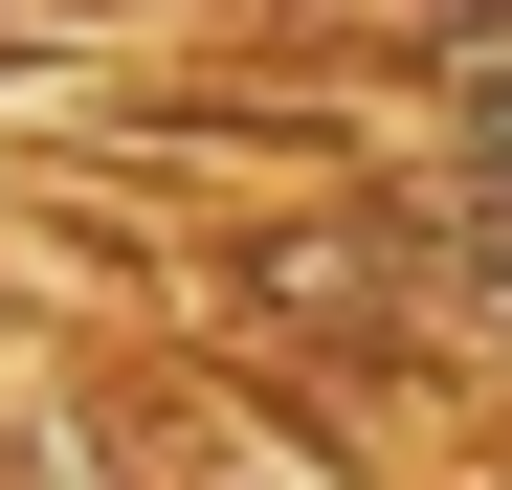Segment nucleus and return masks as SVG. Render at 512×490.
Listing matches in <instances>:
<instances>
[{
	"label": "nucleus",
	"mask_w": 512,
	"mask_h": 490,
	"mask_svg": "<svg viewBox=\"0 0 512 490\" xmlns=\"http://www.w3.org/2000/svg\"><path fill=\"white\" fill-rule=\"evenodd\" d=\"M401 268H423V357H490L512 379V223L490 245H401Z\"/></svg>",
	"instance_id": "nucleus-1"
},
{
	"label": "nucleus",
	"mask_w": 512,
	"mask_h": 490,
	"mask_svg": "<svg viewBox=\"0 0 512 490\" xmlns=\"http://www.w3.org/2000/svg\"><path fill=\"white\" fill-rule=\"evenodd\" d=\"M401 90H446V67H512V0H357Z\"/></svg>",
	"instance_id": "nucleus-2"
},
{
	"label": "nucleus",
	"mask_w": 512,
	"mask_h": 490,
	"mask_svg": "<svg viewBox=\"0 0 512 490\" xmlns=\"http://www.w3.org/2000/svg\"><path fill=\"white\" fill-rule=\"evenodd\" d=\"M201 490H268V468H201ZM290 490H312V468H290Z\"/></svg>",
	"instance_id": "nucleus-3"
}]
</instances>
